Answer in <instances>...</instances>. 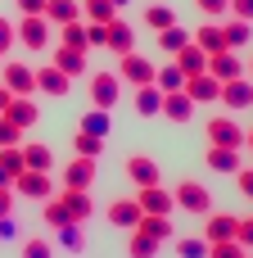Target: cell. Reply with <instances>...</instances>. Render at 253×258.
<instances>
[{
	"label": "cell",
	"mask_w": 253,
	"mask_h": 258,
	"mask_svg": "<svg viewBox=\"0 0 253 258\" xmlns=\"http://www.w3.org/2000/svg\"><path fill=\"white\" fill-rule=\"evenodd\" d=\"M36 91H41V95H50V100H63V95L72 91V77H68V73H59L54 63H50V68H36Z\"/></svg>",
	"instance_id": "cell-11"
},
{
	"label": "cell",
	"mask_w": 253,
	"mask_h": 258,
	"mask_svg": "<svg viewBox=\"0 0 253 258\" xmlns=\"http://www.w3.org/2000/svg\"><path fill=\"white\" fill-rule=\"evenodd\" d=\"M172 195H177V209H181V213H195V218H208V213H213V195H208L204 181L181 177V186H177Z\"/></svg>",
	"instance_id": "cell-1"
},
{
	"label": "cell",
	"mask_w": 253,
	"mask_h": 258,
	"mask_svg": "<svg viewBox=\"0 0 253 258\" xmlns=\"http://www.w3.org/2000/svg\"><path fill=\"white\" fill-rule=\"evenodd\" d=\"M104 50H113L118 59H122V54H131V50H136V32H131V23L113 18V23H109V41H104Z\"/></svg>",
	"instance_id": "cell-17"
},
{
	"label": "cell",
	"mask_w": 253,
	"mask_h": 258,
	"mask_svg": "<svg viewBox=\"0 0 253 258\" xmlns=\"http://www.w3.org/2000/svg\"><path fill=\"white\" fill-rule=\"evenodd\" d=\"M208 73H213L217 82H235V77H244L249 68L240 63V54H235V50H222V54H208Z\"/></svg>",
	"instance_id": "cell-13"
},
{
	"label": "cell",
	"mask_w": 253,
	"mask_h": 258,
	"mask_svg": "<svg viewBox=\"0 0 253 258\" xmlns=\"http://www.w3.org/2000/svg\"><path fill=\"white\" fill-rule=\"evenodd\" d=\"M81 14H86V23H113L118 5L113 0H81Z\"/></svg>",
	"instance_id": "cell-30"
},
{
	"label": "cell",
	"mask_w": 253,
	"mask_h": 258,
	"mask_svg": "<svg viewBox=\"0 0 253 258\" xmlns=\"http://www.w3.org/2000/svg\"><path fill=\"white\" fill-rule=\"evenodd\" d=\"M9 100H14V91H9V86H0V113L9 109Z\"/></svg>",
	"instance_id": "cell-52"
},
{
	"label": "cell",
	"mask_w": 253,
	"mask_h": 258,
	"mask_svg": "<svg viewBox=\"0 0 253 258\" xmlns=\"http://www.w3.org/2000/svg\"><path fill=\"white\" fill-rule=\"evenodd\" d=\"M158 45H163L167 54H177L181 45H190V32H186L181 23H172V27H163V32H158Z\"/></svg>",
	"instance_id": "cell-35"
},
{
	"label": "cell",
	"mask_w": 253,
	"mask_h": 258,
	"mask_svg": "<svg viewBox=\"0 0 253 258\" xmlns=\"http://www.w3.org/2000/svg\"><path fill=\"white\" fill-rule=\"evenodd\" d=\"M140 231L154 236L158 245H167V240H172V218H149V213H145V218H140Z\"/></svg>",
	"instance_id": "cell-37"
},
{
	"label": "cell",
	"mask_w": 253,
	"mask_h": 258,
	"mask_svg": "<svg viewBox=\"0 0 253 258\" xmlns=\"http://www.w3.org/2000/svg\"><path fill=\"white\" fill-rule=\"evenodd\" d=\"M14 190L18 195H27V200H50L54 195V181H50V172H36V168H23L18 177H14Z\"/></svg>",
	"instance_id": "cell-6"
},
{
	"label": "cell",
	"mask_w": 253,
	"mask_h": 258,
	"mask_svg": "<svg viewBox=\"0 0 253 258\" xmlns=\"http://www.w3.org/2000/svg\"><path fill=\"white\" fill-rule=\"evenodd\" d=\"M140 204L136 200H113L109 204V227H122V231H131V227H140Z\"/></svg>",
	"instance_id": "cell-19"
},
{
	"label": "cell",
	"mask_w": 253,
	"mask_h": 258,
	"mask_svg": "<svg viewBox=\"0 0 253 258\" xmlns=\"http://www.w3.org/2000/svg\"><path fill=\"white\" fill-rule=\"evenodd\" d=\"M0 186H14V177H9V172H5V168H0Z\"/></svg>",
	"instance_id": "cell-53"
},
{
	"label": "cell",
	"mask_w": 253,
	"mask_h": 258,
	"mask_svg": "<svg viewBox=\"0 0 253 258\" xmlns=\"http://www.w3.org/2000/svg\"><path fill=\"white\" fill-rule=\"evenodd\" d=\"M136 113L140 118H154V113H163V91L149 82V86H136Z\"/></svg>",
	"instance_id": "cell-25"
},
{
	"label": "cell",
	"mask_w": 253,
	"mask_h": 258,
	"mask_svg": "<svg viewBox=\"0 0 253 258\" xmlns=\"http://www.w3.org/2000/svg\"><path fill=\"white\" fill-rule=\"evenodd\" d=\"M0 168H5L9 177H18V172L27 168V159H23V145H0Z\"/></svg>",
	"instance_id": "cell-38"
},
{
	"label": "cell",
	"mask_w": 253,
	"mask_h": 258,
	"mask_svg": "<svg viewBox=\"0 0 253 258\" xmlns=\"http://www.w3.org/2000/svg\"><path fill=\"white\" fill-rule=\"evenodd\" d=\"M222 104H226V109H253V82L249 77L222 82Z\"/></svg>",
	"instance_id": "cell-16"
},
{
	"label": "cell",
	"mask_w": 253,
	"mask_h": 258,
	"mask_svg": "<svg viewBox=\"0 0 253 258\" xmlns=\"http://www.w3.org/2000/svg\"><path fill=\"white\" fill-rule=\"evenodd\" d=\"M59 200L68 204V218H72V222H86V218L95 213V204H91V190H68V186H63V195H59Z\"/></svg>",
	"instance_id": "cell-24"
},
{
	"label": "cell",
	"mask_w": 253,
	"mask_h": 258,
	"mask_svg": "<svg viewBox=\"0 0 253 258\" xmlns=\"http://www.w3.org/2000/svg\"><path fill=\"white\" fill-rule=\"evenodd\" d=\"M0 86H9L14 95H36V68H27V63H5V68H0Z\"/></svg>",
	"instance_id": "cell-9"
},
{
	"label": "cell",
	"mask_w": 253,
	"mask_h": 258,
	"mask_svg": "<svg viewBox=\"0 0 253 258\" xmlns=\"http://www.w3.org/2000/svg\"><path fill=\"white\" fill-rule=\"evenodd\" d=\"M0 218H14V186H0Z\"/></svg>",
	"instance_id": "cell-49"
},
{
	"label": "cell",
	"mask_w": 253,
	"mask_h": 258,
	"mask_svg": "<svg viewBox=\"0 0 253 258\" xmlns=\"http://www.w3.org/2000/svg\"><path fill=\"white\" fill-rule=\"evenodd\" d=\"M244 258H249V254H244Z\"/></svg>",
	"instance_id": "cell-57"
},
{
	"label": "cell",
	"mask_w": 253,
	"mask_h": 258,
	"mask_svg": "<svg viewBox=\"0 0 253 258\" xmlns=\"http://www.w3.org/2000/svg\"><path fill=\"white\" fill-rule=\"evenodd\" d=\"M59 245H63L68 254H81V249H86V231H81V222H63V227H59Z\"/></svg>",
	"instance_id": "cell-33"
},
{
	"label": "cell",
	"mask_w": 253,
	"mask_h": 258,
	"mask_svg": "<svg viewBox=\"0 0 253 258\" xmlns=\"http://www.w3.org/2000/svg\"><path fill=\"white\" fill-rule=\"evenodd\" d=\"M14 32H18V41L27 50H45L54 41V23L45 14H23V23H14Z\"/></svg>",
	"instance_id": "cell-2"
},
{
	"label": "cell",
	"mask_w": 253,
	"mask_h": 258,
	"mask_svg": "<svg viewBox=\"0 0 253 258\" xmlns=\"http://www.w3.org/2000/svg\"><path fill=\"white\" fill-rule=\"evenodd\" d=\"M208 18H222V14H231V0H195Z\"/></svg>",
	"instance_id": "cell-44"
},
{
	"label": "cell",
	"mask_w": 253,
	"mask_h": 258,
	"mask_svg": "<svg viewBox=\"0 0 253 258\" xmlns=\"http://www.w3.org/2000/svg\"><path fill=\"white\" fill-rule=\"evenodd\" d=\"M18 14H45V0H18Z\"/></svg>",
	"instance_id": "cell-51"
},
{
	"label": "cell",
	"mask_w": 253,
	"mask_h": 258,
	"mask_svg": "<svg viewBox=\"0 0 253 258\" xmlns=\"http://www.w3.org/2000/svg\"><path fill=\"white\" fill-rule=\"evenodd\" d=\"M172 59H177V68H181L186 77H190V73H208V50H199L195 41H190V45H181Z\"/></svg>",
	"instance_id": "cell-21"
},
{
	"label": "cell",
	"mask_w": 253,
	"mask_h": 258,
	"mask_svg": "<svg viewBox=\"0 0 253 258\" xmlns=\"http://www.w3.org/2000/svg\"><path fill=\"white\" fill-rule=\"evenodd\" d=\"M72 154H81V159H100V154H104V141L91 136V132H77V136H72Z\"/></svg>",
	"instance_id": "cell-36"
},
{
	"label": "cell",
	"mask_w": 253,
	"mask_h": 258,
	"mask_svg": "<svg viewBox=\"0 0 253 258\" xmlns=\"http://www.w3.org/2000/svg\"><path fill=\"white\" fill-rule=\"evenodd\" d=\"M181 91H186L195 104H217V100H222V82H217L213 73H190Z\"/></svg>",
	"instance_id": "cell-8"
},
{
	"label": "cell",
	"mask_w": 253,
	"mask_h": 258,
	"mask_svg": "<svg viewBox=\"0 0 253 258\" xmlns=\"http://www.w3.org/2000/svg\"><path fill=\"white\" fill-rule=\"evenodd\" d=\"M204 163L213 168V172H240L244 163H240V150H231V145H208V154H204Z\"/></svg>",
	"instance_id": "cell-18"
},
{
	"label": "cell",
	"mask_w": 253,
	"mask_h": 258,
	"mask_svg": "<svg viewBox=\"0 0 253 258\" xmlns=\"http://www.w3.org/2000/svg\"><path fill=\"white\" fill-rule=\"evenodd\" d=\"M154 86H158L163 95H167V91H181V86H186V73L177 68V59H172L167 68H158V73H154Z\"/></svg>",
	"instance_id": "cell-31"
},
{
	"label": "cell",
	"mask_w": 253,
	"mask_h": 258,
	"mask_svg": "<svg viewBox=\"0 0 253 258\" xmlns=\"http://www.w3.org/2000/svg\"><path fill=\"white\" fill-rule=\"evenodd\" d=\"M122 100V77L118 73H95L91 77V104L95 109H113Z\"/></svg>",
	"instance_id": "cell-5"
},
{
	"label": "cell",
	"mask_w": 253,
	"mask_h": 258,
	"mask_svg": "<svg viewBox=\"0 0 253 258\" xmlns=\"http://www.w3.org/2000/svg\"><path fill=\"white\" fill-rule=\"evenodd\" d=\"M5 118H9L14 127H23V132H27V127H36L41 109H36V100H32V95H14V100H9V109H5Z\"/></svg>",
	"instance_id": "cell-15"
},
{
	"label": "cell",
	"mask_w": 253,
	"mask_h": 258,
	"mask_svg": "<svg viewBox=\"0 0 253 258\" xmlns=\"http://www.w3.org/2000/svg\"><path fill=\"white\" fill-rule=\"evenodd\" d=\"M249 249L240 245V240H217V245H208V258H244Z\"/></svg>",
	"instance_id": "cell-42"
},
{
	"label": "cell",
	"mask_w": 253,
	"mask_h": 258,
	"mask_svg": "<svg viewBox=\"0 0 253 258\" xmlns=\"http://www.w3.org/2000/svg\"><path fill=\"white\" fill-rule=\"evenodd\" d=\"M231 14L244 18V23H253V0H231Z\"/></svg>",
	"instance_id": "cell-50"
},
{
	"label": "cell",
	"mask_w": 253,
	"mask_h": 258,
	"mask_svg": "<svg viewBox=\"0 0 253 258\" xmlns=\"http://www.w3.org/2000/svg\"><path fill=\"white\" fill-rule=\"evenodd\" d=\"M235 231H240V218H235V213H208V218H204V240H208V245L235 240Z\"/></svg>",
	"instance_id": "cell-12"
},
{
	"label": "cell",
	"mask_w": 253,
	"mask_h": 258,
	"mask_svg": "<svg viewBox=\"0 0 253 258\" xmlns=\"http://www.w3.org/2000/svg\"><path fill=\"white\" fill-rule=\"evenodd\" d=\"M45 18H50L54 27L72 23V18H81V0H45Z\"/></svg>",
	"instance_id": "cell-26"
},
{
	"label": "cell",
	"mask_w": 253,
	"mask_h": 258,
	"mask_svg": "<svg viewBox=\"0 0 253 258\" xmlns=\"http://www.w3.org/2000/svg\"><path fill=\"white\" fill-rule=\"evenodd\" d=\"M222 36H226V50H244V45L253 41V23L231 18V23H222Z\"/></svg>",
	"instance_id": "cell-27"
},
{
	"label": "cell",
	"mask_w": 253,
	"mask_h": 258,
	"mask_svg": "<svg viewBox=\"0 0 253 258\" xmlns=\"http://www.w3.org/2000/svg\"><path fill=\"white\" fill-rule=\"evenodd\" d=\"M235 186H240V195L253 200V168H240V172H235Z\"/></svg>",
	"instance_id": "cell-47"
},
{
	"label": "cell",
	"mask_w": 253,
	"mask_h": 258,
	"mask_svg": "<svg viewBox=\"0 0 253 258\" xmlns=\"http://www.w3.org/2000/svg\"><path fill=\"white\" fill-rule=\"evenodd\" d=\"M177 254L181 258H208V240L204 236H181L177 240Z\"/></svg>",
	"instance_id": "cell-40"
},
{
	"label": "cell",
	"mask_w": 253,
	"mask_h": 258,
	"mask_svg": "<svg viewBox=\"0 0 253 258\" xmlns=\"http://www.w3.org/2000/svg\"><path fill=\"white\" fill-rule=\"evenodd\" d=\"M59 41L72 45V50H91V36H86V23H81V18L63 23V27H59Z\"/></svg>",
	"instance_id": "cell-28"
},
{
	"label": "cell",
	"mask_w": 253,
	"mask_h": 258,
	"mask_svg": "<svg viewBox=\"0 0 253 258\" xmlns=\"http://www.w3.org/2000/svg\"><path fill=\"white\" fill-rule=\"evenodd\" d=\"M45 222H50V227H54V231H59V227H63V222H72V218H68V204H63V200H54V195H50V200H45Z\"/></svg>",
	"instance_id": "cell-41"
},
{
	"label": "cell",
	"mask_w": 253,
	"mask_h": 258,
	"mask_svg": "<svg viewBox=\"0 0 253 258\" xmlns=\"http://www.w3.org/2000/svg\"><path fill=\"white\" fill-rule=\"evenodd\" d=\"M50 254H54V249H50L45 240H27V245H23V258H50Z\"/></svg>",
	"instance_id": "cell-45"
},
{
	"label": "cell",
	"mask_w": 253,
	"mask_h": 258,
	"mask_svg": "<svg viewBox=\"0 0 253 258\" xmlns=\"http://www.w3.org/2000/svg\"><path fill=\"white\" fill-rule=\"evenodd\" d=\"M63 186L68 190H91V181H95V159H81V154H72L68 163H63Z\"/></svg>",
	"instance_id": "cell-10"
},
{
	"label": "cell",
	"mask_w": 253,
	"mask_h": 258,
	"mask_svg": "<svg viewBox=\"0 0 253 258\" xmlns=\"http://www.w3.org/2000/svg\"><path fill=\"white\" fill-rule=\"evenodd\" d=\"M54 68H59V73H68V77L86 73V50H72V45H63V41H59V50H54Z\"/></svg>",
	"instance_id": "cell-23"
},
{
	"label": "cell",
	"mask_w": 253,
	"mask_h": 258,
	"mask_svg": "<svg viewBox=\"0 0 253 258\" xmlns=\"http://www.w3.org/2000/svg\"><path fill=\"white\" fill-rule=\"evenodd\" d=\"M154 73H158V68H154L145 54H136V50L118 59V77H122V82H131V86H149V82H154Z\"/></svg>",
	"instance_id": "cell-7"
},
{
	"label": "cell",
	"mask_w": 253,
	"mask_h": 258,
	"mask_svg": "<svg viewBox=\"0 0 253 258\" xmlns=\"http://www.w3.org/2000/svg\"><path fill=\"white\" fill-rule=\"evenodd\" d=\"M23 159H27V168H36V172H50L54 168V154H50V145H23Z\"/></svg>",
	"instance_id": "cell-32"
},
{
	"label": "cell",
	"mask_w": 253,
	"mask_h": 258,
	"mask_svg": "<svg viewBox=\"0 0 253 258\" xmlns=\"http://www.w3.org/2000/svg\"><path fill=\"white\" fill-rule=\"evenodd\" d=\"M127 177L136 181V190H140V186H158V181H163V172H158V163H154L149 154H131V159H127Z\"/></svg>",
	"instance_id": "cell-14"
},
{
	"label": "cell",
	"mask_w": 253,
	"mask_h": 258,
	"mask_svg": "<svg viewBox=\"0 0 253 258\" xmlns=\"http://www.w3.org/2000/svg\"><path fill=\"white\" fill-rule=\"evenodd\" d=\"M127 254H131V258H154V254H158V240L145 236L140 227H131V245H127Z\"/></svg>",
	"instance_id": "cell-34"
},
{
	"label": "cell",
	"mask_w": 253,
	"mask_h": 258,
	"mask_svg": "<svg viewBox=\"0 0 253 258\" xmlns=\"http://www.w3.org/2000/svg\"><path fill=\"white\" fill-rule=\"evenodd\" d=\"M172 23H177V14H172L167 5H149V9H145V27L163 32V27H172Z\"/></svg>",
	"instance_id": "cell-39"
},
{
	"label": "cell",
	"mask_w": 253,
	"mask_h": 258,
	"mask_svg": "<svg viewBox=\"0 0 253 258\" xmlns=\"http://www.w3.org/2000/svg\"><path fill=\"white\" fill-rule=\"evenodd\" d=\"M0 145H23V127H14L5 113H0Z\"/></svg>",
	"instance_id": "cell-43"
},
{
	"label": "cell",
	"mask_w": 253,
	"mask_h": 258,
	"mask_svg": "<svg viewBox=\"0 0 253 258\" xmlns=\"http://www.w3.org/2000/svg\"><path fill=\"white\" fill-rule=\"evenodd\" d=\"M163 113H167L172 122H190V118H195V100H190L186 91H167V95H163Z\"/></svg>",
	"instance_id": "cell-22"
},
{
	"label": "cell",
	"mask_w": 253,
	"mask_h": 258,
	"mask_svg": "<svg viewBox=\"0 0 253 258\" xmlns=\"http://www.w3.org/2000/svg\"><path fill=\"white\" fill-rule=\"evenodd\" d=\"M14 41H18V32H14V23H9V18H0V54H5V50H9Z\"/></svg>",
	"instance_id": "cell-46"
},
{
	"label": "cell",
	"mask_w": 253,
	"mask_h": 258,
	"mask_svg": "<svg viewBox=\"0 0 253 258\" xmlns=\"http://www.w3.org/2000/svg\"><path fill=\"white\" fill-rule=\"evenodd\" d=\"M204 132H208V145H231V150H244V127H240L235 118H226V113H213Z\"/></svg>",
	"instance_id": "cell-4"
},
{
	"label": "cell",
	"mask_w": 253,
	"mask_h": 258,
	"mask_svg": "<svg viewBox=\"0 0 253 258\" xmlns=\"http://www.w3.org/2000/svg\"><path fill=\"white\" fill-rule=\"evenodd\" d=\"M244 145H253V132H244Z\"/></svg>",
	"instance_id": "cell-54"
},
{
	"label": "cell",
	"mask_w": 253,
	"mask_h": 258,
	"mask_svg": "<svg viewBox=\"0 0 253 258\" xmlns=\"http://www.w3.org/2000/svg\"><path fill=\"white\" fill-rule=\"evenodd\" d=\"M77 132H91V136L109 141V132H113V122H109V109H91V113L81 118V127H77Z\"/></svg>",
	"instance_id": "cell-29"
},
{
	"label": "cell",
	"mask_w": 253,
	"mask_h": 258,
	"mask_svg": "<svg viewBox=\"0 0 253 258\" xmlns=\"http://www.w3.org/2000/svg\"><path fill=\"white\" fill-rule=\"evenodd\" d=\"M190 41H195L199 50H208V54H222V50H226V36H222V23H217V18H208L199 32H190Z\"/></svg>",
	"instance_id": "cell-20"
},
{
	"label": "cell",
	"mask_w": 253,
	"mask_h": 258,
	"mask_svg": "<svg viewBox=\"0 0 253 258\" xmlns=\"http://www.w3.org/2000/svg\"><path fill=\"white\" fill-rule=\"evenodd\" d=\"M235 240H240L244 249H253V218H240V231H235Z\"/></svg>",
	"instance_id": "cell-48"
},
{
	"label": "cell",
	"mask_w": 253,
	"mask_h": 258,
	"mask_svg": "<svg viewBox=\"0 0 253 258\" xmlns=\"http://www.w3.org/2000/svg\"><path fill=\"white\" fill-rule=\"evenodd\" d=\"M136 204H140V213H149V218H172V213H177V195H172L163 181H158V186H140Z\"/></svg>",
	"instance_id": "cell-3"
},
{
	"label": "cell",
	"mask_w": 253,
	"mask_h": 258,
	"mask_svg": "<svg viewBox=\"0 0 253 258\" xmlns=\"http://www.w3.org/2000/svg\"><path fill=\"white\" fill-rule=\"evenodd\" d=\"M249 73H253V68H249Z\"/></svg>",
	"instance_id": "cell-56"
},
{
	"label": "cell",
	"mask_w": 253,
	"mask_h": 258,
	"mask_svg": "<svg viewBox=\"0 0 253 258\" xmlns=\"http://www.w3.org/2000/svg\"><path fill=\"white\" fill-rule=\"evenodd\" d=\"M113 5H118V9H122V5H131V0H113Z\"/></svg>",
	"instance_id": "cell-55"
}]
</instances>
